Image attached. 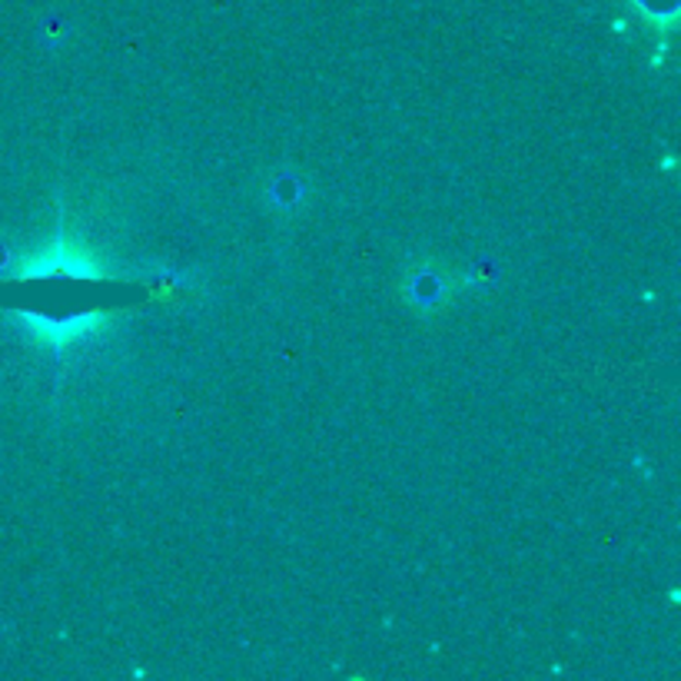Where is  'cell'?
I'll return each mask as SVG.
<instances>
[{
	"mask_svg": "<svg viewBox=\"0 0 681 681\" xmlns=\"http://www.w3.org/2000/svg\"><path fill=\"white\" fill-rule=\"evenodd\" d=\"M635 4L642 8V14L652 24H671L674 11H678V0H635Z\"/></svg>",
	"mask_w": 681,
	"mask_h": 681,
	"instance_id": "obj_1",
	"label": "cell"
}]
</instances>
